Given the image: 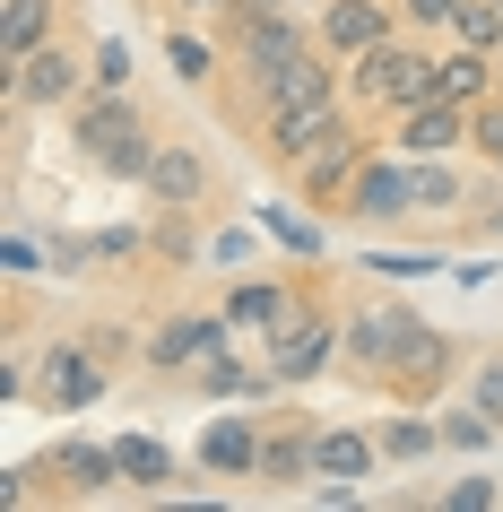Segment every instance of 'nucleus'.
Listing matches in <instances>:
<instances>
[{
  "mask_svg": "<svg viewBox=\"0 0 503 512\" xmlns=\"http://www.w3.org/2000/svg\"><path fill=\"white\" fill-rule=\"evenodd\" d=\"M61 122H70V148H79L105 183H131V191L148 183V165H157V148H165V131L148 122V105H139V87H87Z\"/></svg>",
  "mask_w": 503,
  "mask_h": 512,
  "instance_id": "f257e3e1",
  "label": "nucleus"
},
{
  "mask_svg": "<svg viewBox=\"0 0 503 512\" xmlns=\"http://www.w3.org/2000/svg\"><path fill=\"white\" fill-rule=\"evenodd\" d=\"M417 96H434V44H425L417 27L382 35L373 53L347 61V105L365 113V122H391V113L417 105Z\"/></svg>",
  "mask_w": 503,
  "mask_h": 512,
  "instance_id": "f03ea898",
  "label": "nucleus"
},
{
  "mask_svg": "<svg viewBox=\"0 0 503 512\" xmlns=\"http://www.w3.org/2000/svg\"><path fill=\"white\" fill-rule=\"evenodd\" d=\"M417 313L399 296H347L339 304V374H356L365 391H382V374L399 365V348L417 339Z\"/></svg>",
  "mask_w": 503,
  "mask_h": 512,
  "instance_id": "7ed1b4c3",
  "label": "nucleus"
},
{
  "mask_svg": "<svg viewBox=\"0 0 503 512\" xmlns=\"http://www.w3.org/2000/svg\"><path fill=\"white\" fill-rule=\"evenodd\" d=\"M235 348H252L235 322H226V304H191V313H165L148 339H139V374H157V382H191L209 356H235Z\"/></svg>",
  "mask_w": 503,
  "mask_h": 512,
  "instance_id": "20e7f679",
  "label": "nucleus"
},
{
  "mask_svg": "<svg viewBox=\"0 0 503 512\" xmlns=\"http://www.w3.org/2000/svg\"><path fill=\"white\" fill-rule=\"evenodd\" d=\"M339 96H347V61L321 53V44H304V53L278 61L261 87H243L235 105H243V122H261V113H304V105H339Z\"/></svg>",
  "mask_w": 503,
  "mask_h": 512,
  "instance_id": "39448f33",
  "label": "nucleus"
},
{
  "mask_svg": "<svg viewBox=\"0 0 503 512\" xmlns=\"http://www.w3.org/2000/svg\"><path fill=\"white\" fill-rule=\"evenodd\" d=\"M313 270H321V261H295V270H269V278H235L217 304H226V322H235L252 348H269V339H278V330L304 313V296H313Z\"/></svg>",
  "mask_w": 503,
  "mask_h": 512,
  "instance_id": "423d86ee",
  "label": "nucleus"
},
{
  "mask_svg": "<svg viewBox=\"0 0 503 512\" xmlns=\"http://www.w3.org/2000/svg\"><path fill=\"white\" fill-rule=\"evenodd\" d=\"M460 374H469V348H460V330H434V322H425L417 339L399 348V365L382 374V400H391V408H434Z\"/></svg>",
  "mask_w": 503,
  "mask_h": 512,
  "instance_id": "0eeeda50",
  "label": "nucleus"
},
{
  "mask_svg": "<svg viewBox=\"0 0 503 512\" xmlns=\"http://www.w3.org/2000/svg\"><path fill=\"white\" fill-rule=\"evenodd\" d=\"M87 87H96V53H79L70 35H53L44 53H27L9 70V105L18 113H70Z\"/></svg>",
  "mask_w": 503,
  "mask_h": 512,
  "instance_id": "6e6552de",
  "label": "nucleus"
},
{
  "mask_svg": "<svg viewBox=\"0 0 503 512\" xmlns=\"http://www.w3.org/2000/svg\"><path fill=\"white\" fill-rule=\"evenodd\" d=\"M269 365H278V382L287 391H304V382H321L330 365H339V304L321 296V278H313V296H304V313H295L278 339H269Z\"/></svg>",
  "mask_w": 503,
  "mask_h": 512,
  "instance_id": "1a4fd4ad",
  "label": "nucleus"
},
{
  "mask_svg": "<svg viewBox=\"0 0 503 512\" xmlns=\"http://www.w3.org/2000/svg\"><path fill=\"white\" fill-rule=\"evenodd\" d=\"M217 44L235 61V96H243V87H261L278 61H295L313 44V18H295V9H278V18H217Z\"/></svg>",
  "mask_w": 503,
  "mask_h": 512,
  "instance_id": "9d476101",
  "label": "nucleus"
},
{
  "mask_svg": "<svg viewBox=\"0 0 503 512\" xmlns=\"http://www.w3.org/2000/svg\"><path fill=\"white\" fill-rule=\"evenodd\" d=\"M373 148H382V139L365 131V113H347L339 131H330V139H321V148H313V157H304V165H295V174H287V183H295V200H304V209H321V217H339L347 183H356V165H365Z\"/></svg>",
  "mask_w": 503,
  "mask_h": 512,
  "instance_id": "9b49d317",
  "label": "nucleus"
},
{
  "mask_svg": "<svg viewBox=\"0 0 503 512\" xmlns=\"http://www.w3.org/2000/svg\"><path fill=\"white\" fill-rule=\"evenodd\" d=\"M113 374L122 365H105V356L87 348V330L44 339V356H35V408H96L113 391Z\"/></svg>",
  "mask_w": 503,
  "mask_h": 512,
  "instance_id": "f8f14e48",
  "label": "nucleus"
},
{
  "mask_svg": "<svg viewBox=\"0 0 503 512\" xmlns=\"http://www.w3.org/2000/svg\"><path fill=\"white\" fill-rule=\"evenodd\" d=\"M35 478L53 486V495L105 504V495H122V452H113V434H61L53 452L35 460Z\"/></svg>",
  "mask_w": 503,
  "mask_h": 512,
  "instance_id": "ddd939ff",
  "label": "nucleus"
},
{
  "mask_svg": "<svg viewBox=\"0 0 503 512\" xmlns=\"http://www.w3.org/2000/svg\"><path fill=\"white\" fill-rule=\"evenodd\" d=\"M139 191H148L157 209H217V157L200 148V139L165 131V148H157V165H148Z\"/></svg>",
  "mask_w": 503,
  "mask_h": 512,
  "instance_id": "4468645a",
  "label": "nucleus"
},
{
  "mask_svg": "<svg viewBox=\"0 0 503 512\" xmlns=\"http://www.w3.org/2000/svg\"><path fill=\"white\" fill-rule=\"evenodd\" d=\"M399 217H417V209H408V157L382 139V148L356 165V183H347L339 226H399Z\"/></svg>",
  "mask_w": 503,
  "mask_h": 512,
  "instance_id": "2eb2a0df",
  "label": "nucleus"
},
{
  "mask_svg": "<svg viewBox=\"0 0 503 512\" xmlns=\"http://www.w3.org/2000/svg\"><path fill=\"white\" fill-rule=\"evenodd\" d=\"M399 157H469V105H451V96H417V105H399L382 122Z\"/></svg>",
  "mask_w": 503,
  "mask_h": 512,
  "instance_id": "dca6fc26",
  "label": "nucleus"
},
{
  "mask_svg": "<svg viewBox=\"0 0 503 512\" xmlns=\"http://www.w3.org/2000/svg\"><path fill=\"white\" fill-rule=\"evenodd\" d=\"M347 113H356L347 96H339V105H304V113H261V122H243V139H252V148H261V157L278 165V174H295V165L313 157V148H321L330 131H339Z\"/></svg>",
  "mask_w": 503,
  "mask_h": 512,
  "instance_id": "f3484780",
  "label": "nucleus"
},
{
  "mask_svg": "<svg viewBox=\"0 0 503 512\" xmlns=\"http://www.w3.org/2000/svg\"><path fill=\"white\" fill-rule=\"evenodd\" d=\"M313 434H321V417H304V408H269L261 417V486L269 495L313 486Z\"/></svg>",
  "mask_w": 503,
  "mask_h": 512,
  "instance_id": "a211bd4d",
  "label": "nucleus"
},
{
  "mask_svg": "<svg viewBox=\"0 0 503 512\" xmlns=\"http://www.w3.org/2000/svg\"><path fill=\"white\" fill-rule=\"evenodd\" d=\"M261 417L269 408H226V417H209L200 443H191V469L200 478H261Z\"/></svg>",
  "mask_w": 503,
  "mask_h": 512,
  "instance_id": "6ab92c4d",
  "label": "nucleus"
},
{
  "mask_svg": "<svg viewBox=\"0 0 503 512\" xmlns=\"http://www.w3.org/2000/svg\"><path fill=\"white\" fill-rule=\"evenodd\" d=\"M382 35H399V0H321L313 9V44L339 53V61L373 53Z\"/></svg>",
  "mask_w": 503,
  "mask_h": 512,
  "instance_id": "aec40b11",
  "label": "nucleus"
},
{
  "mask_svg": "<svg viewBox=\"0 0 503 512\" xmlns=\"http://www.w3.org/2000/svg\"><path fill=\"white\" fill-rule=\"evenodd\" d=\"M183 391H191L200 408H235V400H278L287 382H278V365H269V356H261V365H243V348H235V356H209Z\"/></svg>",
  "mask_w": 503,
  "mask_h": 512,
  "instance_id": "412c9836",
  "label": "nucleus"
},
{
  "mask_svg": "<svg viewBox=\"0 0 503 512\" xmlns=\"http://www.w3.org/2000/svg\"><path fill=\"white\" fill-rule=\"evenodd\" d=\"M434 96H451V105H486V96H503V53H477V44H434Z\"/></svg>",
  "mask_w": 503,
  "mask_h": 512,
  "instance_id": "4be33fe9",
  "label": "nucleus"
},
{
  "mask_svg": "<svg viewBox=\"0 0 503 512\" xmlns=\"http://www.w3.org/2000/svg\"><path fill=\"white\" fill-rule=\"evenodd\" d=\"M373 469H382L373 426H321L313 434V486H365Z\"/></svg>",
  "mask_w": 503,
  "mask_h": 512,
  "instance_id": "5701e85b",
  "label": "nucleus"
},
{
  "mask_svg": "<svg viewBox=\"0 0 503 512\" xmlns=\"http://www.w3.org/2000/svg\"><path fill=\"white\" fill-rule=\"evenodd\" d=\"M61 35V0H0V79Z\"/></svg>",
  "mask_w": 503,
  "mask_h": 512,
  "instance_id": "b1692460",
  "label": "nucleus"
},
{
  "mask_svg": "<svg viewBox=\"0 0 503 512\" xmlns=\"http://www.w3.org/2000/svg\"><path fill=\"white\" fill-rule=\"evenodd\" d=\"M252 226H261L278 252H295V261H330V235H321L330 217L304 209V200H261V209H252Z\"/></svg>",
  "mask_w": 503,
  "mask_h": 512,
  "instance_id": "393cba45",
  "label": "nucleus"
},
{
  "mask_svg": "<svg viewBox=\"0 0 503 512\" xmlns=\"http://www.w3.org/2000/svg\"><path fill=\"white\" fill-rule=\"evenodd\" d=\"M469 200L477 191H469V174H460L451 157H408V209L417 217H460Z\"/></svg>",
  "mask_w": 503,
  "mask_h": 512,
  "instance_id": "a878e982",
  "label": "nucleus"
},
{
  "mask_svg": "<svg viewBox=\"0 0 503 512\" xmlns=\"http://www.w3.org/2000/svg\"><path fill=\"white\" fill-rule=\"evenodd\" d=\"M113 452H122V486L131 495H165V486L183 478V460H174V443H157V434H113Z\"/></svg>",
  "mask_w": 503,
  "mask_h": 512,
  "instance_id": "bb28decb",
  "label": "nucleus"
},
{
  "mask_svg": "<svg viewBox=\"0 0 503 512\" xmlns=\"http://www.w3.org/2000/svg\"><path fill=\"white\" fill-rule=\"evenodd\" d=\"M373 443H382V460H425V452H443V417H417V408H399V417H382L373 426Z\"/></svg>",
  "mask_w": 503,
  "mask_h": 512,
  "instance_id": "cd10ccee",
  "label": "nucleus"
},
{
  "mask_svg": "<svg viewBox=\"0 0 503 512\" xmlns=\"http://www.w3.org/2000/svg\"><path fill=\"white\" fill-rule=\"evenodd\" d=\"M217 61H226V44H209V35H191V27L165 35V70L183 87H217Z\"/></svg>",
  "mask_w": 503,
  "mask_h": 512,
  "instance_id": "c85d7f7f",
  "label": "nucleus"
},
{
  "mask_svg": "<svg viewBox=\"0 0 503 512\" xmlns=\"http://www.w3.org/2000/svg\"><path fill=\"white\" fill-rule=\"evenodd\" d=\"M451 44L503 53V0H460V18H451Z\"/></svg>",
  "mask_w": 503,
  "mask_h": 512,
  "instance_id": "c756f323",
  "label": "nucleus"
},
{
  "mask_svg": "<svg viewBox=\"0 0 503 512\" xmlns=\"http://www.w3.org/2000/svg\"><path fill=\"white\" fill-rule=\"evenodd\" d=\"M495 417H486V408H443V452H477V460H486V452H495Z\"/></svg>",
  "mask_w": 503,
  "mask_h": 512,
  "instance_id": "7c9ffc66",
  "label": "nucleus"
},
{
  "mask_svg": "<svg viewBox=\"0 0 503 512\" xmlns=\"http://www.w3.org/2000/svg\"><path fill=\"white\" fill-rule=\"evenodd\" d=\"M469 157H477V174H503V96H486L469 113Z\"/></svg>",
  "mask_w": 503,
  "mask_h": 512,
  "instance_id": "2f4dec72",
  "label": "nucleus"
},
{
  "mask_svg": "<svg viewBox=\"0 0 503 512\" xmlns=\"http://www.w3.org/2000/svg\"><path fill=\"white\" fill-rule=\"evenodd\" d=\"M460 235L469 243H503V174H495V191H477L469 209H460Z\"/></svg>",
  "mask_w": 503,
  "mask_h": 512,
  "instance_id": "473e14b6",
  "label": "nucleus"
},
{
  "mask_svg": "<svg viewBox=\"0 0 503 512\" xmlns=\"http://www.w3.org/2000/svg\"><path fill=\"white\" fill-rule=\"evenodd\" d=\"M469 408H486V417L503 426V356H477L469 365Z\"/></svg>",
  "mask_w": 503,
  "mask_h": 512,
  "instance_id": "72a5a7b5",
  "label": "nucleus"
},
{
  "mask_svg": "<svg viewBox=\"0 0 503 512\" xmlns=\"http://www.w3.org/2000/svg\"><path fill=\"white\" fill-rule=\"evenodd\" d=\"M451 18H460V0H399V27L417 35H451Z\"/></svg>",
  "mask_w": 503,
  "mask_h": 512,
  "instance_id": "f704fd0d",
  "label": "nucleus"
},
{
  "mask_svg": "<svg viewBox=\"0 0 503 512\" xmlns=\"http://www.w3.org/2000/svg\"><path fill=\"white\" fill-rule=\"evenodd\" d=\"M87 348L105 356V365H139V339L122 322H87Z\"/></svg>",
  "mask_w": 503,
  "mask_h": 512,
  "instance_id": "c9c22d12",
  "label": "nucleus"
},
{
  "mask_svg": "<svg viewBox=\"0 0 503 512\" xmlns=\"http://www.w3.org/2000/svg\"><path fill=\"white\" fill-rule=\"evenodd\" d=\"M495 504H503V486H495V478H460V486L443 495V512H495Z\"/></svg>",
  "mask_w": 503,
  "mask_h": 512,
  "instance_id": "e433bc0d",
  "label": "nucleus"
},
{
  "mask_svg": "<svg viewBox=\"0 0 503 512\" xmlns=\"http://www.w3.org/2000/svg\"><path fill=\"white\" fill-rule=\"evenodd\" d=\"M44 261H53L61 278H79L87 261H96V235H87V243H79V235H53V243H44Z\"/></svg>",
  "mask_w": 503,
  "mask_h": 512,
  "instance_id": "4c0bfd02",
  "label": "nucleus"
},
{
  "mask_svg": "<svg viewBox=\"0 0 503 512\" xmlns=\"http://www.w3.org/2000/svg\"><path fill=\"white\" fill-rule=\"evenodd\" d=\"M96 87H131V44H122V35L96 44Z\"/></svg>",
  "mask_w": 503,
  "mask_h": 512,
  "instance_id": "58836bf2",
  "label": "nucleus"
},
{
  "mask_svg": "<svg viewBox=\"0 0 503 512\" xmlns=\"http://www.w3.org/2000/svg\"><path fill=\"white\" fill-rule=\"evenodd\" d=\"M148 252V226H105L96 235V261H139Z\"/></svg>",
  "mask_w": 503,
  "mask_h": 512,
  "instance_id": "ea45409f",
  "label": "nucleus"
},
{
  "mask_svg": "<svg viewBox=\"0 0 503 512\" xmlns=\"http://www.w3.org/2000/svg\"><path fill=\"white\" fill-rule=\"evenodd\" d=\"M365 270H373V278H391V287H399V278H425V270H434V252H373Z\"/></svg>",
  "mask_w": 503,
  "mask_h": 512,
  "instance_id": "a19ab883",
  "label": "nucleus"
},
{
  "mask_svg": "<svg viewBox=\"0 0 503 512\" xmlns=\"http://www.w3.org/2000/svg\"><path fill=\"white\" fill-rule=\"evenodd\" d=\"M0 261H9V278H27V270H35V243L9 235V243H0Z\"/></svg>",
  "mask_w": 503,
  "mask_h": 512,
  "instance_id": "79ce46f5",
  "label": "nucleus"
},
{
  "mask_svg": "<svg viewBox=\"0 0 503 512\" xmlns=\"http://www.w3.org/2000/svg\"><path fill=\"white\" fill-rule=\"evenodd\" d=\"M165 9H174V18H226L235 0H165Z\"/></svg>",
  "mask_w": 503,
  "mask_h": 512,
  "instance_id": "37998d69",
  "label": "nucleus"
},
{
  "mask_svg": "<svg viewBox=\"0 0 503 512\" xmlns=\"http://www.w3.org/2000/svg\"><path fill=\"white\" fill-rule=\"evenodd\" d=\"M278 9H287V0H235L226 18H278Z\"/></svg>",
  "mask_w": 503,
  "mask_h": 512,
  "instance_id": "c03bdc74",
  "label": "nucleus"
}]
</instances>
